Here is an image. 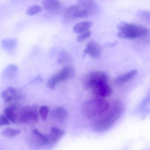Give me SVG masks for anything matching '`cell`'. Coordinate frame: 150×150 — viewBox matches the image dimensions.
<instances>
[{
  "mask_svg": "<svg viewBox=\"0 0 150 150\" xmlns=\"http://www.w3.org/2000/svg\"><path fill=\"white\" fill-rule=\"evenodd\" d=\"M125 108L122 102L120 100H115L107 112L93 121L92 129L100 133L107 131L119 119L124 111Z\"/></svg>",
  "mask_w": 150,
  "mask_h": 150,
  "instance_id": "cell-1",
  "label": "cell"
},
{
  "mask_svg": "<svg viewBox=\"0 0 150 150\" xmlns=\"http://www.w3.org/2000/svg\"><path fill=\"white\" fill-rule=\"evenodd\" d=\"M110 107L109 102L107 100L96 96L85 103L83 112L88 118H95L103 115L109 109Z\"/></svg>",
  "mask_w": 150,
  "mask_h": 150,
  "instance_id": "cell-2",
  "label": "cell"
},
{
  "mask_svg": "<svg viewBox=\"0 0 150 150\" xmlns=\"http://www.w3.org/2000/svg\"><path fill=\"white\" fill-rule=\"evenodd\" d=\"M117 36L121 38L134 39L144 36L148 34L149 30L141 25L122 22L117 25Z\"/></svg>",
  "mask_w": 150,
  "mask_h": 150,
  "instance_id": "cell-3",
  "label": "cell"
},
{
  "mask_svg": "<svg viewBox=\"0 0 150 150\" xmlns=\"http://www.w3.org/2000/svg\"><path fill=\"white\" fill-rule=\"evenodd\" d=\"M38 112L36 105L28 106L23 108L19 113L18 119L25 124L33 125L38 122Z\"/></svg>",
  "mask_w": 150,
  "mask_h": 150,
  "instance_id": "cell-4",
  "label": "cell"
},
{
  "mask_svg": "<svg viewBox=\"0 0 150 150\" xmlns=\"http://www.w3.org/2000/svg\"><path fill=\"white\" fill-rule=\"evenodd\" d=\"M92 15L88 10L77 4L66 8L64 13V17L67 21H71L77 18H87Z\"/></svg>",
  "mask_w": 150,
  "mask_h": 150,
  "instance_id": "cell-5",
  "label": "cell"
},
{
  "mask_svg": "<svg viewBox=\"0 0 150 150\" xmlns=\"http://www.w3.org/2000/svg\"><path fill=\"white\" fill-rule=\"evenodd\" d=\"M101 81H108V75L102 71H94L89 73L86 76L84 80V86L89 89L93 85Z\"/></svg>",
  "mask_w": 150,
  "mask_h": 150,
  "instance_id": "cell-6",
  "label": "cell"
},
{
  "mask_svg": "<svg viewBox=\"0 0 150 150\" xmlns=\"http://www.w3.org/2000/svg\"><path fill=\"white\" fill-rule=\"evenodd\" d=\"M89 89L96 96L100 98L108 97L112 93V89L108 83V81H99L92 86Z\"/></svg>",
  "mask_w": 150,
  "mask_h": 150,
  "instance_id": "cell-7",
  "label": "cell"
},
{
  "mask_svg": "<svg viewBox=\"0 0 150 150\" xmlns=\"http://www.w3.org/2000/svg\"><path fill=\"white\" fill-rule=\"evenodd\" d=\"M30 139L31 144L36 148H41L49 144L48 135L42 134L37 129H34L31 132Z\"/></svg>",
  "mask_w": 150,
  "mask_h": 150,
  "instance_id": "cell-8",
  "label": "cell"
},
{
  "mask_svg": "<svg viewBox=\"0 0 150 150\" xmlns=\"http://www.w3.org/2000/svg\"><path fill=\"white\" fill-rule=\"evenodd\" d=\"M101 48L100 45L95 41H90L87 44L84 50V56L88 54L91 57L96 58L100 57L101 54Z\"/></svg>",
  "mask_w": 150,
  "mask_h": 150,
  "instance_id": "cell-9",
  "label": "cell"
},
{
  "mask_svg": "<svg viewBox=\"0 0 150 150\" xmlns=\"http://www.w3.org/2000/svg\"><path fill=\"white\" fill-rule=\"evenodd\" d=\"M64 130L57 127H52L51 129L50 133L49 136L48 146H53L55 145L64 135Z\"/></svg>",
  "mask_w": 150,
  "mask_h": 150,
  "instance_id": "cell-10",
  "label": "cell"
},
{
  "mask_svg": "<svg viewBox=\"0 0 150 150\" xmlns=\"http://www.w3.org/2000/svg\"><path fill=\"white\" fill-rule=\"evenodd\" d=\"M44 8L48 12L57 13L62 10L63 4L57 0H46L43 2Z\"/></svg>",
  "mask_w": 150,
  "mask_h": 150,
  "instance_id": "cell-11",
  "label": "cell"
},
{
  "mask_svg": "<svg viewBox=\"0 0 150 150\" xmlns=\"http://www.w3.org/2000/svg\"><path fill=\"white\" fill-rule=\"evenodd\" d=\"M69 113L64 107H57L52 110V117L58 122L65 121L69 117Z\"/></svg>",
  "mask_w": 150,
  "mask_h": 150,
  "instance_id": "cell-12",
  "label": "cell"
},
{
  "mask_svg": "<svg viewBox=\"0 0 150 150\" xmlns=\"http://www.w3.org/2000/svg\"><path fill=\"white\" fill-rule=\"evenodd\" d=\"M65 77L62 71L52 76L47 81V86L51 89H54L58 83L66 81Z\"/></svg>",
  "mask_w": 150,
  "mask_h": 150,
  "instance_id": "cell-13",
  "label": "cell"
},
{
  "mask_svg": "<svg viewBox=\"0 0 150 150\" xmlns=\"http://www.w3.org/2000/svg\"><path fill=\"white\" fill-rule=\"evenodd\" d=\"M137 70H132L126 73L119 75L115 79L114 83L117 85L124 84L134 78L137 75Z\"/></svg>",
  "mask_w": 150,
  "mask_h": 150,
  "instance_id": "cell-14",
  "label": "cell"
},
{
  "mask_svg": "<svg viewBox=\"0 0 150 150\" xmlns=\"http://www.w3.org/2000/svg\"><path fill=\"white\" fill-rule=\"evenodd\" d=\"M17 97V91L15 88L10 87L1 93V97L6 102H10Z\"/></svg>",
  "mask_w": 150,
  "mask_h": 150,
  "instance_id": "cell-15",
  "label": "cell"
},
{
  "mask_svg": "<svg viewBox=\"0 0 150 150\" xmlns=\"http://www.w3.org/2000/svg\"><path fill=\"white\" fill-rule=\"evenodd\" d=\"M18 68L15 64L8 66L3 71V75L8 79H12L17 75Z\"/></svg>",
  "mask_w": 150,
  "mask_h": 150,
  "instance_id": "cell-16",
  "label": "cell"
},
{
  "mask_svg": "<svg viewBox=\"0 0 150 150\" xmlns=\"http://www.w3.org/2000/svg\"><path fill=\"white\" fill-rule=\"evenodd\" d=\"M93 25V23L91 21H84L79 23L74 26L73 28L74 31L77 34H81L88 30Z\"/></svg>",
  "mask_w": 150,
  "mask_h": 150,
  "instance_id": "cell-17",
  "label": "cell"
},
{
  "mask_svg": "<svg viewBox=\"0 0 150 150\" xmlns=\"http://www.w3.org/2000/svg\"><path fill=\"white\" fill-rule=\"evenodd\" d=\"M77 4L80 5L81 6L85 8L88 11H90L92 14L94 13L97 10V4L95 1L89 0H84V1H79Z\"/></svg>",
  "mask_w": 150,
  "mask_h": 150,
  "instance_id": "cell-18",
  "label": "cell"
},
{
  "mask_svg": "<svg viewBox=\"0 0 150 150\" xmlns=\"http://www.w3.org/2000/svg\"><path fill=\"white\" fill-rule=\"evenodd\" d=\"M2 45L6 50L9 53L13 52L17 45V41L15 38H7L2 41Z\"/></svg>",
  "mask_w": 150,
  "mask_h": 150,
  "instance_id": "cell-19",
  "label": "cell"
},
{
  "mask_svg": "<svg viewBox=\"0 0 150 150\" xmlns=\"http://www.w3.org/2000/svg\"><path fill=\"white\" fill-rule=\"evenodd\" d=\"M4 114L8 117L11 122L15 123L17 120V114L16 108L14 106H9L4 109Z\"/></svg>",
  "mask_w": 150,
  "mask_h": 150,
  "instance_id": "cell-20",
  "label": "cell"
},
{
  "mask_svg": "<svg viewBox=\"0 0 150 150\" xmlns=\"http://www.w3.org/2000/svg\"><path fill=\"white\" fill-rule=\"evenodd\" d=\"M71 56L64 51H61L58 55L57 62L60 64H65L71 61Z\"/></svg>",
  "mask_w": 150,
  "mask_h": 150,
  "instance_id": "cell-21",
  "label": "cell"
},
{
  "mask_svg": "<svg viewBox=\"0 0 150 150\" xmlns=\"http://www.w3.org/2000/svg\"><path fill=\"white\" fill-rule=\"evenodd\" d=\"M21 133V130L19 129H14L13 128H7L5 129L2 134L8 137H13L20 135Z\"/></svg>",
  "mask_w": 150,
  "mask_h": 150,
  "instance_id": "cell-22",
  "label": "cell"
},
{
  "mask_svg": "<svg viewBox=\"0 0 150 150\" xmlns=\"http://www.w3.org/2000/svg\"><path fill=\"white\" fill-rule=\"evenodd\" d=\"M62 71L64 72L67 80L72 79L76 74L75 69L71 67H65L62 69Z\"/></svg>",
  "mask_w": 150,
  "mask_h": 150,
  "instance_id": "cell-23",
  "label": "cell"
},
{
  "mask_svg": "<svg viewBox=\"0 0 150 150\" xmlns=\"http://www.w3.org/2000/svg\"><path fill=\"white\" fill-rule=\"evenodd\" d=\"M41 6L38 5H33L29 7L26 11V13L30 16H32L42 11Z\"/></svg>",
  "mask_w": 150,
  "mask_h": 150,
  "instance_id": "cell-24",
  "label": "cell"
},
{
  "mask_svg": "<svg viewBox=\"0 0 150 150\" xmlns=\"http://www.w3.org/2000/svg\"><path fill=\"white\" fill-rule=\"evenodd\" d=\"M138 16L141 20L150 23V12L146 10L139 11L137 13Z\"/></svg>",
  "mask_w": 150,
  "mask_h": 150,
  "instance_id": "cell-25",
  "label": "cell"
},
{
  "mask_svg": "<svg viewBox=\"0 0 150 150\" xmlns=\"http://www.w3.org/2000/svg\"><path fill=\"white\" fill-rule=\"evenodd\" d=\"M49 108L46 106H42L40 107L39 110V114L41 117V119L43 121L47 119L49 115Z\"/></svg>",
  "mask_w": 150,
  "mask_h": 150,
  "instance_id": "cell-26",
  "label": "cell"
},
{
  "mask_svg": "<svg viewBox=\"0 0 150 150\" xmlns=\"http://www.w3.org/2000/svg\"><path fill=\"white\" fill-rule=\"evenodd\" d=\"M150 103V90L148 93L147 94L146 97L141 102L139 105V109L142 110L144 109L147 105Z\"/></svg>",
  "mask_w": 150,
  "mask_h": 150,
  "instance_id": "cell-27",
  "label": "cell"
},
{
  "mask_svg": "<svg viewBox=\"0 0 150 150\" xmlns=\"http://www.w3.org/2000/svg\"><path fill=\"white\" fill-rule=\"evenodd\" d=\"M91 32L90 31H87L81 33L77 37V40L78 42H82L86 38H88L91 36Z\"/></svg>",
  "mask_w": 150,
  "mask_h": 150,
  "instance_id": "cell-28",
  "label": "cell"
},
{
  "mask_svg": "<svg viewBox=\"0 0 150 150\" xmlns=\"http://www.w3.org/2000/svg\"><path fill=\"white\" fill-rule=\"evenodd\" d=\"M10 124V121L6 115L3 113L0 116V126L9 125Z\"/></svg>",
  "mask_w": 150,
  "mask_h": 150,
  "instance_id": "cell-29",
  "label": "cell"
},
{
  "mask_svg": "<svg viewBox=\"0 0 150 150\" xmlns=\"http://www.w3.org/2000/svg\"><path fill=\"white\" fill-rule=\"evenodd\" d=\"M42 81L43 79L40 76H38V77L35 78L33 80H32L31 81V83L35 84H38L42 83Z\"/></svg>",
  "mask_w": 150,
  "mask_h": 150,
  "instance_id": "cell-30",
  "label": "cell"
},
{
  "mask_svg": "<svg viewBox=\"0 0 150 150\" xmlns=\"http://www.w3.org/2000/svg\"></svg>",
  "mask_w": 150,
  "mask_h": 150,
  "instance_id": "cell-31",
  "label": "cell"
}]
</instances>
